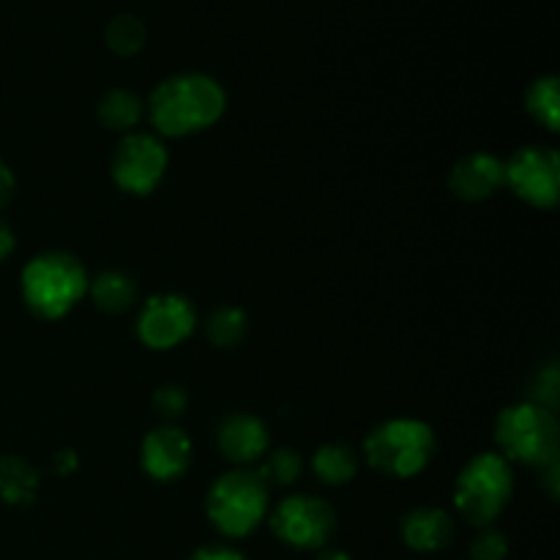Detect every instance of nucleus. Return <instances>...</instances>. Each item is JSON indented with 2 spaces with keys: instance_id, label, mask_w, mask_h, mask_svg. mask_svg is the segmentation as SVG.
<instances>
[{
  "instance_id": "cd10ccee",
  "label": "nucleus",
  "mask_w": 560,
  "mask_h": 560,
  "mask_svg": "<svg viewBox=\"0 0 560 560\" xmlns=\"http://www.w3.org/2000/svg\"><path fill=\"white\" fill-rule=\"evenodd\" d=\"M14 246H16L14 233H11L9 224H5L3 219H0V262H3L5 257L11 255V252H14Z\"/></svg>"
},
{
  "instance_id": "423d86ee",
  "label": "nucleus",
  "mask_w": 560,
  "mask_h": 560,
  "mask_svg": "<svg viewBox=\"0 0 560 560\" xmlns=\"http://www.w3.org/2000/svg\"><path fill=\"white\" fill-rule=\"evenodd\" d=\"M268 512L266 481L249 470H233L217 479L208 492V517L219 534L230 539H244Z\"/></svg>"
},
{
  "instance_id": "a878e982",
  "label": "nucleus",
  "mask_w": 560,
  "mask_h": 560,
  "mask_svg": "<svg viewBox=\"0 0 560 560\" xmlns=\"http://www.w3.org/2000/svg\"><path fill=\"white\" fill-rule=\"evenodd\" d=\"M189 560H246L244 552L233 550V547H224V545H206L200 550H195V556Z\"/></svg>"
},
{
  "instance_id": "a211bd4d",
  "label": "nucleus",
  "mask_w": 560,
  "mask_h": 560,
  "mask_svg": "<svg viewBox=\"0 0 560 560\" xmlns=\"http://www.w3.org/2000/svg\"><path fill=\"white\" fill-rule=\"evenodd\" d=\"M142 118V102L131 91L115 88L107 91L98 102V120L113 131H129L140 124Z\"/></svg>"
},
{
  "instance_id": "393cba45",
  "label": "nucleus",
  "mask_w": 560,
  "mask_h": 560,
  "mask_svg": "<svg viewBox=\"0 0 560 560\" xmlns=\"http://www.w3.org/2000/svg\"><path fill=\"white\" fill-rule=\"evenodd\" d=\"M153 408H156V413L164 416V419H178L186 408L184 388L162 386L156 392V397H153Z\"/></svg>"
},
{
  "instance_id": "7ed1b4c3",
  "label": "nucleus",
  "mask_w": 560,
  "mask_h": 560,
  "mask_svg": "<svg viewBox=\"0 0 560 560\" xmlns=\"http://www.w3.org/2000/svg\"><path fill=\"white\" fill-rule=\"evenodd\" d=\"M501 457L523 465L547 468L558 459L560 430L556 413L536 402H520L503 410L495 424Z\"/></svg>"
},
{
  "instance_id": "f3484780",
  "label": "nucleus",
  "mask_w": 560,
  "mask_h": 560,
  "mask_svg": "<svg viewBox=\"0 0 560 560\" xmlns=\"http://www.w3.org/2000/svg\"><path fill=\"white\" fill-rule=\"evenodd\" d=\"M312 468H315V476L323 485H348L359 474V459H355V454L348 446L328 443V446H320L315 452Z\"/></svg>"
},
{
  "instance_id": "6ab92c4d",
  "label": "nucleus",
  "mask_w": 560,
  "mask_h": 560,
  "mask_svg": "<svg viewBox=\"0 0 560 560\" xmlns=\"http://www.w3.org/2000/svg\"><path fill=\"white\" fill-rule=\"evenodd\" d=\"M528 109L539 124H545L550 131H558L560 96L556 77H541V80H536L534 85H530Z\"/></svg>"
},
{
  "instance_id": "9d476101",
  "label": "nucleus",
  "mask_w": 560,
  "mask_h": 560,
  "mask_svg": "<svg viewBox=\"0 0 560 560\" xmlns=\"http://www.w3.org/2000/svg\"><path fill=\"white\" fill-rule=\"evenodd\" d=\"M195 310L178 293H162L148 299L137 320V337L153 350H170L195 331Z\"/></svg>"
},
{
  "instance_id": "9b49d317",
  "label": "nucleus",
  "mask_w": 560,
  "mask_h": 560,
  "mask_svg": "<svg viewBox=\"0 0 560 560\" xmlns=\"http://www.w3.org/2000/svg\"><path fill=\"white\" fill-rule=\"evenodd\" d=\"M191 463V441L178 427H159L142 441V468L156 481H175Z\"/></svg>"
},
{
  "instance_id": "c85d7f7f",
  "label": "nucleus",
  "mask_w": 560,
  "mask_h": 560,
  "mask_svg": "<svg viewBox=\"0 0 560 560\" xmlns=\"http://www.w3.org/2000/svg\"><path fill=\"white\" fill-rule=\"evenodd\" d=\"M55 468L60 470V474H69V470L77 468V457L71 452H63L55 457Z\"/></svg>"
},
{
  "instance_id": "ddd939ff",
  "label": "nucleus",
  "mask_w": 560,
  "mask_h": 560,
  "mask_svg": "<svg viewBox=\"0 0 560 560\" xmlns=\"http://www.w3.org/2000/svg\"><path fill=\"white\" fill-rule=\"evenodd\" d=\"M217 443L230 463H257L268 452V430L255 416H228L219 427Z\"/></svg>"
},
{
  "instance_id": "2eb2a0df",
  "label": "nucleus",
  "mask_w": 560,
  "mask_h": 560,
  "mask_svg": "<svg viewBox=\"0 0 560 560\" xmlns=\"http://www.w3.org/2000/svg\"><path fill=\"white\" fill-rule=\"evenodd\" d=\"M38 495V474L22 457L0 459V498L9 506H31Z\"/></svg>"
},
{
  "instance_id": "6e6552de",
  "label": "nucleus",
  "mask_w": 560,
  "mask_h": 560,
  "mask_svg": "<svg viewBox=\"0 0 560 560\" xmlns=\"http://www.w3.org/2000/svg\"><path fill=\"white\" fill-rule=\"evenodd\" d=\"M506 186L520 200L536 208H552L560 197V162L552 148L530 145L514 153L506 164Z\"/></svg>"
},
{
  "instance_id": "c756f323",
  "label": "nucleus",
  "mask_w": 560,
  "mask_h": 560,
  "mask_svg": "<svg viewBox=\"0 0 560 560\" xmlns=\"http://www.w3.org/2000/svg\"><path fill=\"white\" fill-rule=\"evenodd\" d=\"M558 459L552 465H547V487H550V498H558Z\"/></svg>"
},
{
  "instance_id": "bb28decb",
  "label": "nucleus",
  "mask_w": 560,
  "mask_h": 560,
  "mask_svg": "<svg viewBox=\"0 0 560 560\" xmlns=\"http://www.w3.org/2000/svg\"><path fill=\"white\" fill-rule=\"evenodd\" d=\"M11 195H14V175H11V170L0 159V208L11 200Z\"/></svg>"
},
{
  "instance_id": "20e7f679",
  "label": "nucleus",
  "mask_w": 560,
  "mask_h": 560,
  "mask_svg": "<svg viewBox=\"0 0 560 560\" xmlns=\"http://www.w3.org/2000/svg\"><path fill=\"white\" fill-rule=\"evenodd\" d=\"M366 463L394 479H410L430 465L435 454V432L416 419H394L366 438Z\"/></svg>"
},
{
  "instance_id": "b1692460",
  "label": "nucleus",
  "mask_w": 560,
  "mask_h": 560,
  "mask_svg": "<svg viewBox=\"0 0 560 560\" xmlns=\"http://www.w3.org/2000/svg\"><path fill=\"white\" fill-rule=\"evenodd\" d=\"M558 392H560V381H558V366L550 364L547 370H539L534 381V399L530 402L541 405V408L552 410L558 402Z\"/></svg>"
},
{
  "instance_id": "4468645a",
  "label": "nucleus",
  "mask_w": 560,
  "mask_h": 560,
  "mask_svg": "<svg viewBox=\"0 0 560 560\" xmlns=\"http://www.w3.org/2000/svg\"><path fill=\"white\" fill-rule=\"evenodd\" d=\"M402 539L416 552H441L452 545L454 523L443 509L421 506L402 520Z\"/></svg>"
},
{
  "instance_id": "0eeeda50",
  "label": "nucleus",
  "mask_w": 560,
  "mask_h": 560,
  "mask_svg": "<svg viewBox=\"0 0 560 560\" xmlns=\"http://www.w3.org/2000/svg\"><path fill=\"white\" fill-rule=\"evenodd\" d=\"M271 528L295 550H323L337 530V514L320 498L293 495L279 503Z\"/></svg>"
},
{
  "instance_id": "5701e85b",
  "label": "nucleus",
  "mask_w": 560,
  "mask_h": 560,
  "mask_svg": "<svg viewBox=\"0 0 560 560\" xmlns=\"http://www.w3.org/2000/svg\"><path fill=\"white\" fill-rule=\"evenodd\" d=\"M470 558L474 560H506L509 558V541L501 530H481L470 545Z\"/></svg>"
},
{
  "instance_id": "dca6fc26",
  "label": "nucleus",
  "mask_w": 560,
  "mask_h": 560,
  "mask_svg": "<svg viewBox=\"0 0 560 560\" xmlns=\"http://www.w3.org/2000/svg\"><path fill=\"white\" fill-rule=\"evenodd\" d=\"M93 295V304L102 312H109V315H118V312H126L137 299V282L124 271H104L88 284Z\"/></svg>"
},
{
  "instance_id": "1a4fd4ad",
  "label": "nucleus",
  "mask_w": 560,
  "mask_h": 560,
  "mask_svg": "<svg viewBox=\"0 0 560 560\" xmlns=\"http://www.w3.org/2000/svg\"><path fill=\"white\" fill-rule=\"evenodd\" d=\"M167 173V151L153 135H126L113 156V178L129 195H151Z\"/></svg>"
},
{
  "instance_id": "39448f33",
  "label": "nucleus",
  "mask_w": 560,
  "mask_h": 560,
  "mask_svg": "<svg viewBox=\"0 0 560 560\" xmlns=\"http://www.w3.org/2000/svg\"><path fill=\"white\" fill-rule=\"evenodd\" d=\"M512 468L501 454H479L465 465L454 487V506L470 525L487 528L501 517L512 498Z\"/></svg>"
},
{
  "instance_id": "aec40b11",
  "label": "nucleus",
  "mask_w": 560,
  "mask_h": 560,
  "mask_svg": "<svg viewBox=\"0 0 560 560\" xmlns=\"http://www.w3.org/2000/svg\"><path fill=\"white\" fill-rule=\"evenodd\" d=\"M246 337V315L238 306H219L208 320V339L217 348H235Z\"/></svg>"
},
{
  "instance_id": "7c9ffc66",
  "label": "nucleus",
  "mask_w": 560,
  "mask_h": 560,
  "mask_svg": "<svg viewBox=\"0 0 560 560\" xmlns=\"http://www.w3.org/2000/svg\"><path fill=\"white\" fill-rule=\"evenodd\" d=\"M317 560H353L348 556V552H342V550H323L320 552V558Z\"/></svg>"
},
{
  "instance_id": "f03ea898",
  "label": "nucleus",
  "mask_w": 560,
  "mask_h": 560,
  "mask_svg": "<svg viewBox=\"0 0 560 560\" xmlns=\"http://www.w3.org/2000/svg\"><path fill=\"white\" fill-rule=\"evenodd\" d=\"M88 293V273L80 260L66 252L38 255L22 268V299L33 315L58 320L74 310Z\"/></svg>"
},
{
  "instance_id": "412c9836",
  "label": "nucleus",
  "mask_w": 560,
  "mask_h": 560,
  "mask_svg": "<svg viewBox=\"0 0 560 560\" xmlns=\"http://www.w3.org/2000/svg\"><path fill=\"white\" fill-rule=\"evenodd\" d=\"M107 47L115 55H137L145 44V25L137 16L120 14L107 25Z\"/></svg>"
},
{
  "instance_id": "f257e3e1",
  "label": "nucleus",
  "mask_w": 560,
  "mask_h": 560,
  "mask_svg": "<svg viewBox=\"0 0 560 560\" xmlns=\"http://www.w3.org/2000/svg\"><path fill=\"white\" fill-rule=\"evenodd\" d=\"M151 124L164 137H186L217 124L224 113V91L206 74L164 80L148 102Z\"/></svg>"
},
{
  "instance_id": "f8f14e48",
  "label": "nucleus",
  "mask_w": 560,
  "mask_h": 560,
  "mask_svg": "<svg viewBox=\"0 0 560 560\" xmlns=\"http://www.w3.org/2000/svg\"><path fill=\"white\" fill-rule=\"evenodd\" d=\"M448 186H452V191L459 197V200H468V202L487 200V197L495 195L501 186H506L503 162L485 151L470 153V156L459 159V162L454 164Z\"/></svg>"
},
{
  "instance_id": "4be33fe9",
  "label": "nucleus",
  "mask_w": 560,
  "mask_h": 560,
  "mask_svg": "<svg viewBox=\"0 0 560 560\" xmlns=\"http://www.w3.org/2000/svg\"><path fill=\"white\" fill-rule=\"evenodd\" d=\"M262 481H273V485H293L301 476V457L290 448H277V452L268 454V459L260 468Z\"/></svg>"
}]
</instances>
